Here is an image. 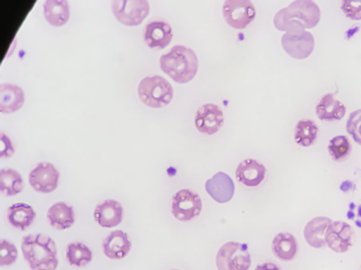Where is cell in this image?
<instances>
[{
    "label": "cell",
    "mask_w": 361,
    "mask_h": 270,
    "mask_svg": "<svg viewBox=\"0 0 361 270\" xmlns=\"http://www.w3.org/2000/svg\"><path fill=\"white\" fill-rule=\"evenodd\" d=\"M21 251L32 270H55L58 268L56 243L49 235L30 234L24 236Z\"/></svg>",
    "instance_id": "6da1fadb"
},
{
    "label": "cell",
    "mask_w": 361,
    "mask_h": 270,
    "mask_svg": "<svg viewBox=\"0 0 361 270\" xmlns=\"http://www.w3.org/2000/svg\"><path fill=\"white\" fill-rule=\"evenodd\" d=\"M320 10L312 0H296L289 6L279 11L274 17L275 27L287 32L290 28L312 29L319 24Z\"/></svg>",
    "instance_id": "7a4b0ae2"
},
{
    "label": "cell",
    "mask_w": 361,
    "mask_h": 270,
    "mask_svg": "<svg viewBox=\"0 0 361 270\" xmlns=\"http://www.w3.org/2000/svg\"><path fill=\"white\" fill-rule=\"evenodd\" d=\"M161 70L176 83L190 82L197 75L198 59L192 49L184 46L173 47L160 59Z\"/></svg>",
    "instance_id": "3957f363"
},
{
    "label": "cell",
    "mask_w": 361,
    "mask_h": 270,
    "mask_svg": "<svg viewBox=\"0 0 361 270\" xmlns=\"http://www.w3.org/2000/svg\"><path fill=\"white\" fill-rule=\"evenodd\" d=\"M138 94L146 106L161 109L171 103L174 91L164 77L154 75L146 77L140 82Z\"/></svg>",
    "instance_id": "277c9868"
},
{
    "label": "cell",
    "mask_w": 361,
    "mask_h": 270,
    "mask_svg": "<svg viewBox=\"0 0 361 270\" xmlns=\"http://www.w3.org/2000/svg\"><path fill=\"white\" fill-rule=\"evenodd\" d=\"M252 258L248 245L245 243L229 242L219 250L216 254V267L219 270H249Z\"/></svg>",
    "instance_id": "5b68a950"
},
{
    "label": "cell",
    "mask_w": 361,
    "mask_h": 270,
    "mask_svg": "<svg viewBox=\"0 0 361 270\" xmlns=\"http://www.w3.org/2000/svg\"><path fill=\"white\" fill-rule=\"evenodd\" d=\"M281 44L286 53L298 60L310 56L315 46L312 33L301 27H293L287 31L282 37Z\"/></svg>",
    "instance_id": "8992f818"
},
{
    "label": "cell",
    "mask_w": 361,
    "mask_h": 270,
    "mask_svg": "<svg viewBox=\"0 0 361 270\" xmlns=\"http://www.w3.org/2000/svg\"><path fill=\"white\" fill-rule=\"evenodd\" d=\"M112 11L121 24L135 27L149 16V4L147 0H115L112 2Z\"/></svg>",
    "instance_id": "52a82bcc"
},
{
    "label": "cell",
    "mask_w": 361,
    "mask_h": 270,
    "mask_svg": "<svg viewBox=\"0 0 361 270\" xmlns=\"http://www.w3.org/2000/svg\"><path fill=\"white\" fill-rule=\"evenodd\" d=\"M202 207V200L196 192L182 190L173 196L171 212L176 220L190 221L200 214Z\"/></svg>",
    "instance_id": "ba28073f"
},
{
    "label": "cell",
    "mask_w": 361,
    "mask_h": 270,
    "mask_svg": "<svg viewBox=\"0 0 361 270\" xmlns=\"http://www.w3.org/2000/svg\"><path fill=\"white\" fill-rule=\"evenodd\" d=\"M223 13L230 27L242 30L254 20L256 9L249 0H227L224 4Z\"/></svg>",
    "instance_id": "9c48e42d"
},
{
    "label": "cell",
    "mask_w": 361,
    "mask_h": 270,
    "mask_svg": "<svg viewBox=\"0 0 361 270\" xmlns=\"http://www.w3.org/2000/svg\"><path fill=\"white\" fill-rule=\"evenodd\" d=\"M60 173L49 162H42L29 173V183L36 192L49 194L58 188Z\"/></svg>",
    "instance_id": "30bf717a"
},
{
    "label": "cell",
    "mask_w": 361,
    "mask_h": 270,
    "mask_svg": "<svg viewBox=\"0 0 361 270\" xmlns=\"http://www.w3.org/2000/svg\"><path fill=\"white\" fill-rule=\"evenodd\" d=\"M326 242L334 252H348L355 243V231L345 221H333L327 231Z\"/></svg>",
    "instance_id": "8fae6325"
},
{
    "label": "cell",
    "mask_w": 361,
    "mask_h": 270,
    "mask_svg": "<svg viewBox=\"0 0 361 270\" xmlns=\"http://www.w3.org/2000/svg\"><path fill=\"white\" fill-rule=\"evenodd\" d=\"M222 109L215 104H205L197 110L195 124L199 132L212 135L219 132L224 125Z\"/></svg>",
    "instance_id": "7c38bea8"
},
{
    "label": "cell",
    "mask_w": 361,
    "mask_h": 270,
    "mask_svg": "<svg viewBox=\"0 0 361 270\" xmlns=\"http://www.w3.org/2000/svg\"><path fill=\"white\" fill-rule=\"evenodd\" d=\"M94 218V221L102 228H116L123 220V206L116 200H106L95 207Z\"/></svg>",
    "instance_id": "4fadbf2b"
},
{
    "label": "cell",
    "mask_w": 361,
    "mask_h": 270,
    "mask_svg": "<svg viewBox=\"0 0 361 270\" xmlns=\"http://www.w3.org/2000/svg\"><path fill=\"white\" fill-rule=\"evenodd\" d=\"M132 243L130 236L123 231H115L102 243L103 253L111 260H121L130 254Z\"/></svg>",
    "instance_id": "5bb4252c"
},
{
    "label": "cell",
    "mask_w": 361,
    "mask_h": 270,
    "mask_svg": "<svg viewBox=\"0 0 361 270\" xmlns=\"http://www.w3.org/2000/svg\"><path fill=\"white\" fill-rule=\"evenodd\" d=\"M205 190L214 201L226 203L233 198L235 184L226 173L219 172L206 181Z\"/></svg>",
    "instance_id": "9a60e30c"
},
{
    "label": "cell",
    "mask_w": 361,
    "mask_h": 270,
    "mask_svg": "<svg viewBox=\"0 0 361 270\" xmlns=\"http://www.w3.org/2000/svg\"><path fill=\"white\" fill-rule=\"evenodd\" d=\"M265 175H267L265 166L252 159L242 161L235 170V177L239 183L249 188L259 186L263 183Z\"/></svg>",
    "instance_id": "2e32d148"
},
{
    "label": "cell",
    "mask_w": 361,
    "mask_h": 270,
    "mask_svg": "<svg viewBox=\"0 0 361 270\" xmlns=\"http://www.w3.org/2000/svg\"><path fill=\"white\" fill-rule=\"evenodd\" d=\"M172 38V28L164 21H152L146 25L145 43L152 49H164L171 44Z\"/></svg>",
    "instance_id": "e0dca14e"
},
{
    "label": "cell",
    "mask_w": 361,
    "mask_h": 270,
    "mask_svg": "<svg viewBox=\"0 0 361 270\" xmlns=\"http://www.w3.org/2000/svg\"><path fill=\"white\" fill-rule=\"evenodd\" d=\"M47 218L50 226L58 231H66L75 223V209L64 202H59L51 206L47 211Z\"/></svg>",
    "instance_id": "ac0fdd59"
},
{
    "label": "cell",
    "mask_w": 361,
    "mask_h": 270,
    "mask_svg": "<svg viewBox=\"0 0 361 270\" xmlns=\"http://www.w3.org/2000/svg\"><path fill=\"white\" fill-rule=\"evenodd\" d=\"M333 221L327 217H316L305 226L304 235L309 245L315 249H322L326 245L327 231Z\"/></svg>",
    "instance_id": "d6986e66"
},
{
    "label": "cell",
    "mask_w": 361,
    "mask_h": 270,
    "mask_svg": "<svg viewBox=\"0 0 361 270\" xmlns=\"http://www.w3.org/2000/svg\"><path fill=\"white\" fill-rule=\"evenodd\" d=\"M0 111L2 113H13L20 110L25 103V92L16 85L3 83L0 87Z\"/></svg>",
    "instance_id": "ffe728a7"
},
{
    "label": "cell",
    "mask_w": 361,
    "mask_h": 270,
    "mask_svg": "<svg viewBox=\"0 0 361 270\" xmlns=\"http://www.w3.org/2000/svg\"><path fill=\"white\" fill-rule=\"evenodd\" d=\"M35 219V210L27 203H16L7 211V221L10 225L21 231H25L30 227Z\"/></svg>",
    "instance_id": "44dd1931"
},
{
    "label": "cell",
    "mask_w": 361,
    "mask_h": 270,
    "mask_svg": "<svg viewBox=\"0 0 361 270\" xmlns=\"http://www.w3.org/2000/svg\"><path fill=\"white\" fill-rule=\"evenodd\" d=\"M345 111V105L335 99L334 94H331L323 96L316 107V113L319 119L329 122L343 119Z\"/></svg>",
    "instance_id": "7402d4cb"
},
{
    "label": "cell",
    "mask_w": 361,
    "mask_h": 270,
    "mask_svg": "<svg viewBox=\"0 0 361 270\" xmlns=\"http://www.w3.org/2000/svg\"><path fill=\"white\" fill-rule=\"evenodd\" d=\"M298 250L297 240L290 233H279L272 240V252L279 260H293L296 257Z\"/></svg>",
    "instance_id": "603a6c76"
},
{
    "label": "cell",
    "mask_w": 361,
    "mask_h": 270,
    "mask_svg": "<svg viewBox=\"0 0 361 270\" xmlns=\"http://www.w3.org/2000/svg\"><path fill=\"white\" fill-rule=\"evenodd\" d=\"M44 16L50 25L61 27L69 20L68 2L66 0H47L44 3Z\"/></svg>",
    "instance_id": "cb8c5ba5"
},
{
    "label": "cell",
    "mask_w": 361,
    "mask_h": 270,
    "mask_svg": "<svg viewBox=\"0 0 361 270\" xmlns=\"http://www.w3.org/2000/svg\"><path fill=\"white\" fill-rule=\"evenodd\" d=\"M66 257L73 267L83 268L93 260V252L83 243H71L66 247Z\"/></svg>",
    "instance_id": "d4e9b609"
},
{
    "label": "cell",
    "mask_w": 361,
    "mask_h": 270,
    "mask_svg": "<svg viewBox=\"0 0 361 270\" xmlns=\"http://www.w3.org/2000/svg\"><path fill=\"white\" fill-rule=\"evenodd\" d=\"M23 178L20 173L14 169H1L0 171V190L6 196H14L23 190Z\"/></svg>",
    "instance_id": "484cf974"
},
{
    "label": "cell",
    "mask_w": 361,
    "mask_h": 270,
    "mask_svg": "<svg viewBox=\"0 0 361 270\" xmlns=\"http://www.w3.org/2000/svg\"><path fill=\"white\" fill-rule=\"evenodd\" d=\"M319 128L311 120L304 119L298 122L295 129V142L302 147H310L318 138Z\"/></svg>",
    "instance_id": "4316f807"
},
{
    "label": "cell",
    "mask_w": 361,
    "mask_h": 270,
    "mask_svg": "<svg viewBox=\"0 0 361 270\" xmlns=\"http://www.w3.org/2000/svg\"><path fill=\"white\" fill-rule=\"evenodd\" d=\"M329 151L335 161H343L351 154L352 146L348 137L340 135L330 140Z\"/></svg>",
    "instance_id": "83f0119b"
},
{
    "label": "cell",
    "mask_w": 361,
    "mask_h": 270,
    "mask_svg": "<svg viewBox=\"0 0 361 270\" xmlns=\"http://www.w3.org/2000/svg\"><path fill=\"white\" fill-rule=\"evenodd\" d=\"M18 249L13 243L7 240L0 242V264L2 267L16 264L18 259Z\"/></svg>",
    "instance_id": "f1b7e54d"
},
{
    "label": "cell",
    "mask_w": 361,
    "mask_h": 270,
    "mask_svg": "<svg viewBox=\"0 0 361 270\" xmlns=\"http://www.w3.org/2000/svg\"><path fill=\"white\" fill-rule=\"evenodd\" d=\"M346 131L352 135L355 142L361 146V109L350 114L346 122Z\"/></svg>",
    "instance_id": "f546056e"
},
{
    "label": "cell",
    "mask_w": 361,
    "mask_h": 270,
    "mask_svg": "<svg viewBox=\"0 0 361 270\" xmlns=\"http://www.w3.org/2000/svg\"><path fill=\"white\" fill-rule=\"evenodd\" d=\"M341 9L346 17L353 20H361V0H345L342 2Z\"/></svg>",
    "instance_id": "4dcf8cb0"
},
{
    "label": "cell",
    "mask_w": 361,
    "mask_h": 270,
    "mask_svg": "<svg viewBox=\"0 0 361 270\" xmlns=\"http://www.w3.org/2000/svg\"><path fill=\"white\" fill-rule=\"evenodd\" d=\"M14 153H16V149H14L12 142L8 137L1 134V151H0L1 158H9L13 157Z\"/></svg>",
    "instance_id": "1f68e13d"
},
{
    "label": "cell",
    "mask_w": 361,
    "mask_h": 270,
    "mask_svg": "<svg viewBox=\"0 0 361 270\" xmlns=\"http://www.w3.org/2000/svg\"><path fill=\"white\" fill-rule=\"evenodd\" d=\"M255 270H281L277 264L271 262H265L257 266Z\"/></svg>",
    "instance_id": "d6a6232c"
},
{
    "label": "cell",
    "mask_w": 361,
    "mask_h": 270,
    "mask_svg": "<svg viewBox=\"0 0 361 270\" xmlns=\"http://www.w3.org/2000/svg\"><path fill=\"white\" fill-rule=\"evenodd\" d=\"M353 183L351 181L345 180L341 184V190L343 192H348L352 190Z\"/></svg>",
    "instance_id": "836d02e7"
},
{
    "label": "cell",
    "mask_w": 361,
    "mask_h": 270,
    "mask_svg": "<svg viewBox=\"0 0 361 270\" xmlns=\"http://www.w3.org/2000/svg\"><path fill=\"white\" fill-rule=\"evenodd\" d=\"M348 219L349 220H353L355 219V213L353 212V211L350 210L348 212Z\"/></svg>",
    "instance_id": "e575fe53"
},
{
    "label": "cell",
    "mask_w": 361,
    "mask_h": 270,
    "mask_svg": "<svg viewBox=\"0 0 361 270\" xmlns=\"http://www.w3.org/2000/svg\"><path fill=\"white\" fill-rule=\"evenodd\" d=\"M358 216L361 218V205L359 207L358 209Z\"/></svg>",
    "instance_id": "d590c367"
},
{
    "label": "cell",
    "mask_w": 361,
    "mask_h": 270,
    "mask_svg": "<svg viewBox=\"0 0 361 270\" xmlns=\"http://www.w3.org/2000/svg\"><path fill=\"white\" fill-rule=\"evenodd\" d=\"M169 270H179V269H169Z\"/></svg>",
    "instance_id": "8d00e7d4"
}]
</instances>
